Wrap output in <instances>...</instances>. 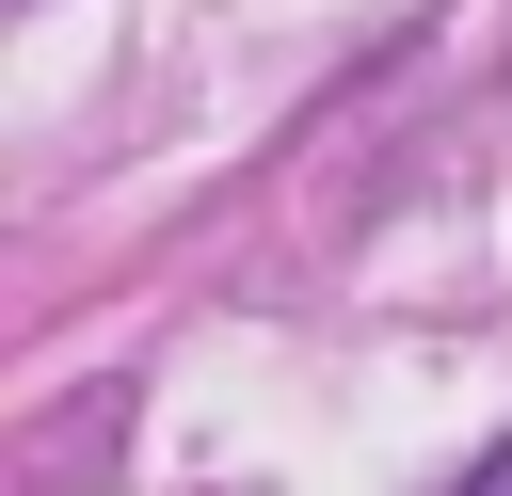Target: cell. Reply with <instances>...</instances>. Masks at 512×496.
Returning a JSON list of instances; mask_svg holds the SVG:
<instances>
[{
	"label": "cell",
	"instance_id": "6da1fadb",
	"mask_svg": "<svg viewBox=\"0 0 512 496\" xmlns=\"http://www.w3.org/2000/svg\"><path fill=\"white\" fill-rule=\"evenodd\" d=\"M464 496H512V448H480V464H464Z\"/></svg>",
	"mask_w": 512,
	"mask_h": 496
}]
</instances>
